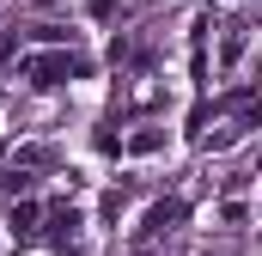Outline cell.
I'll use <instances>...</instances> for the list:
<instances>
[{"instance_id":"cell-7","label":"cell","mask_w":262,"mask_h":256,"mask_svg":"<svg viewBox=\"0 0 262 256\" xmlns=\"http://www.w3.org/2000/svg\"><path fill=\"white\" fill-rule=\"evenodd\" d=\"M128 153H159V128H140V134H128Z\"/></svg>"},{"instance_id":"cell-5","label":"cell","mask_w":262,"mask_h":256,"mask_svg":"<svg viewBox=\"0 0 262 256\" xmlns=\"http://www.w3.org/2000/svg\"><path fill=\"white\" fill-rule=\"evenodd\" d=\"M31 183H37V177H31V171H25V165H12V171H6V177H0V189L12 195V201H25V195H31Z\"/></svg>"},{"instance_id":"cell-6","label":"cell","mask_w":262,"mask_h":256,"mask_svg":"<svg viewBox=\"0 0 262 256\" xmlns=\"http://www.w3.org/2000/svg\"><path fill=\"white\" fill-rule=\"evenodd\" d=\"M31 43H43V49H67V25H31Z\"/></svg>"},{"instance_id":"cell-3","label":"cell","mask_w":262,"mask_h":256,"mask_svg":"<svg viewBox=\"0 0 262 256\" xmlns=\"http://www.w3.org/2000/svg\"><path fill=\"white\" fill-rule=\"evenodd\" d=\"M37 214H43V207H37L31 195H25V201H12V214H6V226H12V238H37Z\"/></svg>"},{"instance_id":"cell-4","label":"cell","mask_w":262,"mask_h":256,"mask_svg":"<svg viewBox=\"0 0 262 256\" xmlns=\"http://www.w3.org/2000/svg\"><path fill=\"white\" fill-rule=\"evenodd\" d=\"M244 49H250V18H238V25H226V43H220V61L232 67L238 55H244Z\"/></svg>"},{"instance_id":"cell-2","label":"cell","mask_w":262,"mask_h":256,"mask_svg":"<svg viewBox=\"0 0 262 256\" xmlns=\"http://www.w3.org/2000/svg\"><path fill=\"white\" fill-rule=\"evenodd\" d=\"M183 220H189V207H183L177 195H165V201H152V207H146V226H140V250H146L152 238H165L171 226H183Z\"/></svg>"},{"instance_id":"cell-1","label":"cell","mask_w":262,"mask_h":256,"mask_svg":"<svg viewBox=\"0 0 262 256\" xmlns=\"http://www.w3.org/2000/svg\"><path fill=\"white\" fill-rule=\"evenodd\" d=\"M18 73H25L31 86H67V79H85L92 67L79 61L73 49H37V55H25V61H18Z\"/></svg>"},{"instance_id":"cell-8","label":"cell","mask_w":262,"mask_h":256,"mask_svg":"<svg viewBox=\"0 0 262 256\" xmlns=\"http://www.w3.org/2000/svg\"><path fill=\"white\" fill-rule=\"evenodd\" d=\"M92 146H98V153H116V146H122V134H110V128H98V134H92Z\"/></svg>"}]
</instances>
